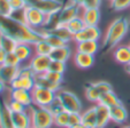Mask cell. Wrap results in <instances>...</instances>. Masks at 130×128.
I'll return each mask as SVG.
<instances>
[{"label":"cell","instance_id":"4dcf8cb0","mask_svg":"<svg viewBox=\"0 0 130 128\" xmlns=\"http://www.w3.org/2000/svg\"><path fill=\"white\" fill-rule=\"evenodd\" d=\"M101 95L103 94L97 89V87L93 85V82L86 86V88H85V97L88 98V101L98 103L99 99H100V97H101Z\"/></svg>","mask_w":130,"mask_h":128},{"label":"cell","instance_id":"603a6c76","mask_svg":"<svg viewBox=\"0 0 130 128\" xmlns=\"http://www.w3.org/2000/svg\"><path fill=\"white\" fill-rule=\"evenodd\" d=\"M13 121H14L15 128H30L31 127V118H30V113L27 110L22 112L13 113Z\"/></svg>","mask_w":130,"mask_h":128},{"label":"cell","instance_id":"836d02e7","mask_svg":"<svg viewBox=\"0 0 130 128\" xmlns=\"http://www.w3.org/2000/svg\"><path fill=\"white\" fill-rule=\"evenodd\" d=\"M44 74H45V77L50 80V81H52L53 84H55V85L61 86V84L63 82V73L54 72V71H50L48 70V71H46Z\"/></svg>","mask_w":130,"mask_h":128},{"label":"cell","instance_id":"277c9868","mask_svg":"<svg viewBox=\"0 0 130 128\" xmlns=\"http://www.w3.org/2000/svg\"><path fill=\"white\" fill-rule=\"evenodd\" d=\"M31 96L34 105L48 108L52 102L57 98V92L36 85L31 90Z\"/></svg>","mask_w":130,"mask_h":128},{"label":"cell","instance_id":"cb8c5ba5","mask_svg":"<svg viewBox=\"0 0 130 128\" xmlns=\"http://www.w3.org/2000/svg\"><path fill=\"white\" fill-rule=\"evenodd\" d=\"M82 125L86 128H97L96 106H92L82 113Z\"/></svg>","mask_w":130,"mask_h":128},{"label":"cell","instance_id":"ac0fdd59","mask_svg":"<svg viewBox=\"0 0 130 128\" xmlns=\"http://www.w3.org/2000/svg\"><path fill=\"white\" fill-rule=\"evenodd\" d=\"M109 114H110V121H113L115 123H123L128 119V111L123 106V104H119V105L110 108Z\"/></svg>","mask_w":130,"mask_h":128},{"label":"cell","instance_id":"484cf974","mask_svg":"<svg viewBox=\"0 0 130 128\" xmlns=\"http://www.w3.org/2000/svg\"><path fill=\"white\" fill-rule=\"evenodd\" d=\"M98 103L103 104V105L107 106V108H113L115 105H119V104H122L121 99L116 96V94L113 92V90H110V92H107L105 94L101 95L100 99H99Z\"/></svg>","mask_w":130,"mask_h":128},{"label":"cell","instance_id":"816d5d0a","mask_svg":"<svg viewBox=\"0 0 130 128\" xmlns=\"http://www.w3.org/2000/svg\"><path fill=\"white\" fill-rule=\"evenodd\" d=\"M30 128H34V127H30Z\"/></svg>","mask_w":130,"mask_h":128},{"label":"cell","instance_id":"f907efd6","mask_svg":"<svg viewBox=\"0 0 130 128\" xmlns=\"http://www.w3.org/2000/svg\"><path fill=\"white\" fill-rule=\"evenodd\" d=\"M122 128H130V125H127V126H124V127H122Z\"/></svg>","mask_w":130,"mask_h":128},{"label":"cell","instance_id":"f5cc1de1","mask_svg":"<svg viewBox=\"0 0 130 128\" xmlns=\"http://www.w3.org/2000/svg\"><path fill=\"white\" fill-rule=\"evenodd\" d=\"M129 47H130V44H129Z\"/></svg>","mask_w":130,"mask_h":128},{"label":"cell","instance_id":"3957f363","mask_svg":"<svg viewBox=\"0 0 130 128\" xmlns=\"http://www.w3.org/2000/svg\"><path fill=\"white\" fill-rule=\"evenodd\" d=\"M31 118V127L34 128H52L54 126V114L48 108L34 105L29 108Z\"/></svg>","mask_w":130,"mask_h":128},{"label":"cell","instance_id":"d6986e66","mask_svg":"<svg viewBox=\"0 0 130 128\" xmlns=\"http://www.w3.org/2000/svg\"><path fill=\"white\" fill-rule=\"evenodd\" d=\"M48 31L51 32V33L55 34L57 37H59V38H61L63 41H66L67 44H68L69 41L74 40V33L68 29L67 24H61V23H59V24L55 25L54 28L48 29Z\"/></svg>","mask_w":130,"mask_h":128},{"label":"cell","instance_id":"83f0119b","mask_svg":"<svg viewBox=\"0 0 130 128\" xmlns=\"http://www.w3.org/2000/svg\"><path fill=\"white\" fill-rule=\"evenodd\" d=\"M34 50H35V54L37 55H46V56H50L53 50V47L47 42L45 39H40L38 40L37 42L34 44Z\"/></svg>","mask_w":130,"mask_h":128},{"label":"cell","instance_id":"44dd1931","mask_svg":"<svg viewBox=\"0 0 130 128\" xmlns=\"http://www.w3.org/2000/svg\"><path fill=\"white\" fill-rule=\"evenodd\" d=\"M99 42L97 40H86L76 44V52H82L90 55H96L99 50Z\"/></svg>","mask_w":130,"mask_h":128},{"label":"cell","instance_id":"60d3db41","mask_svg":"<svg viewBox=\"0 0 130 128\" xmlns=\"http://www.w3.org/2000/svg\"><path fill=\"white\" fill-rule=\"evenodd\" d=\"M93 85L96 86L97 89H98L101 94H105V93H107V92L113 90L112 89V85H110L109 82H107V81H103V80H101V81L93 82Z\"/></svg>","mask_w":130,"mask_h":128},{"label":"cell","instance_id":"d4e9b609","mask_svg":"<svg viewBox=\"0 0 130 128\" xmlns=\"http://www.w3.org/2000/svg\"><path fill=\"white\" fill-rule=\"evenodd\" d=\"M71 56V49L68 45L64 46L58 47V48H53L50 57L52 60H57V61H62V62H67Z\"/></svg>","mask_w":130,"mask_h":128},{"label":"cell","instance_id":"f546056e","mask_svg":"<svg viewBox=\"0 0 130 128\" xmlns=\"http://www.w3.org/2000/svg\"><path fill=\"white\" fill-rule=\"evenodd\" d=\"M35 82H36L37 86L48 88V89H52V90H54V92H58V90L61 88V86L55 85L52 81H50V80L45 77V74H37L36 77H35Z\"/></svg>","mask_w":130,"mask_h":128},{"label":"cell","instance_id":"e575fe53","mask_svg":"<svg viewBox=\"0 0 130 128\" xmlns=\"http://www.w3.org/2000/svg\"><path fill=\"white\" fill-rule=\"evenodd\" d=\"M110 7L115 12H122L130 7V0H110Z\"/></svg>","mask_w":130,"mask_h":128},{"label":"cell","instance_id":"ba28073f","mask_svg":"<svg viewBox=\"0 0 130 128\" xmlns=\"http://www.w3.org/2000/svg\"><path fill=\"white\" fill-rule=\"evenodd\" d=\"M52 58L46 55H37L35 54L29 62V66L35 74H44L46 71H48L50 64H51Z\"/></svg>","mask_w":130,"mask_h":128},{"label":"cell","instance_id":"7c38bea8","mask_svg":"<svg viewBox=\"0 0 130 128\" xmlns=\"http://www.w3.org/2000/svg\"><path fill=\"white\" fill-rule=\"evenodd\" d=\"M10 99H14L22 103L23 105H25L27 108H30L31 105H34L32 103V96L31 92L27 89H21V88H12L10 90Z\"/></svg>","mask_w":130,"mask_h":128},{"label":"cell","instance_id":"30bf717a","mask_svg":"<svg viewBox=\"0 0 130 128\" xmlns=\"http://www.w3.org/2000/svg\"><path fill=\"white\" fill-rule=\"evenodd\" d=\"M79 9H82L81 6L76 5L74 3H70V1L68 4H66V5H63V7L59 12V23L67 24L73 18L79 16Z\"/></svg>","mask_w":130,"mask_h":128},{"label":"cell","instance_id":"9a60e30c","mask_svg":"<svg viewBox=\"0 0 130 128\" xmlns=\"http://www.w3.org/2000/svg\"><path fill=\"white\" fill-rule=\"evenodd\" d=\"M94 55H90V54L86 53H82V52H76L75 55H74V63L75 65L79 69H90L91 66L93 65L94 63Z\"/></svg>","mask_w":130,"mask_h":128},{"label":"cell","instance_id":"7bdbcfd3","mask_svg":"<svg viewBox=\"0 0 130 128\" xmlns=\"http://www.w3.org/2000/svg\"><path fill=\"white\" fill-rule=\"evenodd\" d=\"M9 3L13 10H21L27 7V1L25 0H9Z\"/></svg>","mask_w":130,"mask_h":128},{"label":"cell","instance_id":"c3c4849f","mask_svg":"<svg viewBox=\"0 0 130 128\" xmlns=\"http://www.w3.org/2000/svg\"><path fill=\"white\" fill-rule=\"evenodd\" d=\"M69 128H86V127L83 126L82 123H79V125H76V126H71V127H69Z\"/></svg>","mask_w":130,"mask_h":128},{"label":"cell","instance_id":"7dc6e473","mask_svg":"<svg viewBox=\"0 0 130 128\" xmlns=\"http://www.w3.org/2000/svg\"><path fill=\"white\" fill-rule=\"evenodd\" d=\"M70 3H74V4H76V5L81 6L82 7V4H83V0H69Z\"/></svg>","mask_w":130,"mask_h":128},{"label":"cell","instance_id":"7a4b0ae2","mask_svg":"<svg viewBox=\"0 0 130 128\" xmlns=\"http://www.w3.org/2000/svg\"><path fill=\"white\" fill-rule=\"evenodd\" d=\"M129 22L125 17H118L109 24L105 36H104L103 46L106 48H114L120 41L123 40L129 31Z\"/></svg>","mask_w":130,"mask_h":128},{"label":"cell","instance_id":"9c48e42d","mask_svg":"<svg viewBox=\"0 0 130 128\" xmlns=\"http://www.w3.org/2000/svg\"><path fill=\"white\" fill-rule=\"evenodd\" d=\"M101 38V31L98 28V25H85L82 31L77 32L76 34H74V41L75 42H81V41L86 40H97Z\"/></svg>","mask_w":130,"mask_h":128},{"label":"cell","instance_id":"1f68e13d","mask_svg":"<svg viewBox=\"0 0 130 128\" xmlns=\"http://www.w3.org/2000/svg\"><path fill=\"white\" fill-rule=\"evenodd\" d=\"M69 111H62L54 116V125L59 128H68L69 126Z\"/></svg>","mask_w":130,"mask_h":128},{"label":"cell","instance_id":"f1b7e54d","mask_svg":"<svg viewBox=\"0 0 130 128\" xmlns=\"http://www.w3.org/2000/svg\"><path fill=\"white\" fill-rule=\"evenodd\" d=\"M17 44H19V42H17L14 38L7 36V34L0 33V48H3L6 53L14 52Z\"/></svg>","mask_w":130,"mask_h":128},{"label":"cell","instance_id":"ffe728a7","mask_svg":"<svg viewBox=\"0 0 130 128\" xmlns=\"http://www.w3.org/2000/svg\"><path fill=\"white\" fill-rule=\"evenodd\" d=\"M35 86H36L35 78L23 77V75H17L10 84V88H21V89L30 90V92Z\"/></svg>","mask_w":130,"mask_h":128},{"label":"cell","instance_id":"4316f807","mask_svg":"<svg viewBox=\"0 0 130 128\" xmlns=\"http://www.w3.org/2000/svg\"><path fill=\"white\" fill-rule=\"evenodd\" d=\"M42 36H43V39H45V40H46L53 48H58V47H61V46L67 45L66 41H63L61 38L57 37L55 34L51 33V32L46 29L42 30Z\"/></svg>","mask_w":130,"mask_h":128},{"label":"cell","instance_id":"74e56055","mask_svg":"<svg viewBox=\"0 0 130 128\" xmlns=\"http://www.w3.org/2000/svg\"><path fill=\"white\" fill-rule=\"evenodd\" d=\"M21 61L20 58L17 57V55L14 53V52H10V53H7L6 55V60H5V64H8V65L12 66H21Z\"/></svg>","mask_w":130,"mask_h":128},{"label":"cell","instance_id":"8d00e7d4","mask_svg":"<svg viewBox=\"0 0 130 128\" xmlns=\"http://www.w3.org/2000/svg\"><path fill=\"white\" fill-rule=\"evenodd\" d=\"M13 13L9 0H0V16H10Z\"/></svg>","mask_w":130,"mask_h":128},{"label":"cell","instance_id":"5bb4252c","mask_svg":"<svg viewBox=\"0 0 130 128\" xmlns=\"http://www.w3.org/2000/svg\"><path fill=\"white\" fill-rule=\"evenodd\" d=\"M96 113H97V128H105L110 121L109 108L97 103L96 105Z\"/></svg>","mask_w":130,"mask_h":128},{"label":"cell","instance_id":"db71d44e","mask_svg":"<svg viewBox=\"0 0 130 128\" xmlns=\"http://www.w3.org/2000/svg\"><path fill=\"white\" fill-rule=\"evenodd\" d=\"M109 1H110V0H109Z\"/></svg>","mask_w":130,"mask_h":128},{"label":"cell","instance_id":"e0dca14e","mask_svg":"<svg viewBox=\"0 0 130 128\" xmlns=\"http://www.w3.org/2000/svg\"><path fill=\"white\" fill-rule=\"evenodd\" d=\"M81 16L85 25H98L101 14L99 8H83Z\"/></svg>","mask_w":130,"mask_h":128},{"label":"cell","instance_id":"ab89813d","mask_svg":"<svg viewBox=\"0 0 130 128\" xmlns=\"http://www.w3.org/2000/svg\"><path fill=\"white\" fill-rule=\"evenodd\" d=\"M82 123V113L81 112H70L69 113V127L71 126H76Z\"/></svg>","mask_w":130,"mask_h":128},{"label":"cell","instance_id":"8992f818","mask_svg":"<svg viewBox=\"0 0 130 128\" xmlns=\"http://www.w3.org/2000/svg\"><path fill=\"white\" fill-rule=\"evenodd\" d=\"M24 19L25 23L29 25L30 28L35 30L45 28V23H46V14L43 13L40 9L34 6H28L24 8Z\"/></svg>","mask_w":130,"mask_h":128},{"label":"cell","instance_id":"bcb514c9","mask_svg":"<svg viewBox=\"0 0 130 128\" xmlns=\"http://www.w3.org/2000/svg\"><path fill=\"white\" fill-rule=\"evenodd\" d=\"M5 88H6V84L4 81H1V80H0V94H1V93H4Z\"/></svg>","mask_w":130,"mask_h":128},{"label":"cell","instance_id":"f35d334b","mask_svg":"<svg viewBox=\"0 0 130 128\" xmlns=\"http://www.w3.org/2000/svg\"><path fill=\"white\" fill-rule=\"evenodd\" d=\"M8 108L9 110L12 111V113H16V112H22V111H25L27 106L23 105L22 103L17 101H14V99H10V102H8Z\"/></svg>","mask_w":130,"mask_h":128},{"label":"cell","instance_id":"4fadbf2b","mask_svg":"<svg viewBox=\"0 0 130 128\" xmlns=\"http://www.w3.org/2000/svg\"><path fill=\"white\" fill-rule=\"evenodd\" d=\"M19 71L20 66H12L4 63L0 65V80L6 85H10L13 80L19 75Z\"/></svg>","mask_w":130,"mask_h":128},{"label":"cell","instance_id":"5b68a950","mask_svg":"<svg viewBox=\"0 0 130 128\" xmlns=\"http://www.w3.org/2000/svg\"><path fill=\"white\" fill-rule=\"evenodd\" d=\"M57 98L61 102L64 110L69 112H81L82 111V103L81 99L77 97L76 94H74L70 90L61 89L60 88L57 92Z\"/></svg>","mask_w":130,"mask_h":128},{"label":"cell","instance_id":"8fae6325","mask_svg":"<svg viewBox=\"0 0 130 128\" xmlns=\"http://www.w3.org/2000/svg\"><path fill=\"white\" fill-rule=\"evenodd\" d=\"M0 128H15L13 113L5 101L0 99Z\"/></svg>","mask_w":130,"mask_h":128},{"label":"cell","instance_id":"681fc988","mask_svg":"<svg viewBox=\"0 0 130 128\" xmlns=\"http://www.w3.org/2000/svg\"><path fill=\"white\" fill-rule=\"evenodd\" d=\"M125 70H127V72L130 74V63L128 64V65H125Z\"/></svg>","mask_w":130,"mask_h":128},{"label":"cell","instance_id":"f6af8a7d","mask_svg":"<svg viewBox=\"0 0 130 128\" xmlns=\"http://www.w3.org/2000/svg\"><path fill=\"white\" fill-rule=\"evenodd\" d=\"M6 55H7V53H6V52L4 50L3 48H0V65H1V64H4V63H5V60H6Z\"/></svg>","mask_w":130,"mask_h":128},{"label":"cell","instance_id":"6da1fadb","mask_svg":"<svg viewBox=\"0 0 130 128\" xmlns=\"http://www.w3.org/2000/svg\"><path fill=\"white\" fill-rule=\"evenodd\" d=\"M0 33L12 37L17 42L31 45L43 38L42 31L32 29L25 22H21L12 16H0Z\"/></svg>","mask_w":130,"mask_h":128},{"label":"cell","instance_id":"7402d4cb","mask_svg":"<svg viewBox=\"0 0 130 128\" xmlns=\"http://www.w3.org/2000/svg\"><path fill=\"white\" fill-rule=\"evenodd\" d=\"M114 60L122 65H128L130 63V47L129 46H116L113 53Z\"/></svg>","mask_w":130,"mask_h":128},{"label":"cell","instance_id":"2e32d148","mask_svg":"<svg viewBox=\"0 0 130 128\" xmlns=\"http://www.w3.org/2000/svg\"><path fill=\"white\" fill-rule=\"evenodd\" d=\"M14 53L17 55V57L20 58L21 62H25L28 60H31L34 56V45L28 44V42H19L15 47Z\"/></svg>","mask_w":130,"mask_h":128},{"label":"cell","instance_id":"52a82bcc","mask_svg":"<svg viewBox=\"0 0 130 128\" xmlns=\"http://www.w3.org/2000/svg\"><path fill=\"white\" fill-rule=\"evenodd\" d=\"M28 6H34L46 15L55 14L61 10L63 4L60 0H25Z\"/></svg>","mask_w":130,"mask_h":128},{"label":"cell","instance_id":"d590c367","mask_svg":"<svg viewBox=\"0 0 130 128\" xmlns=\"http://www.w3.org/2000/svg\"><path fill=\"white\" fill-rule=\"evenodd\" d=\"M48 70L50 71H54V72H59V73H64V71H66V62L52 60L51 64H50Z\"/></svg>","mask_w":130,"mask_h":128},{"label":"cell","instance_id":"d6a6232c","mask_svg":"<svg viewBox=\"0 0 130 128\" xmlns=\"http://www.w3.org/2000/svg\"><path fill=\"white\" fill-rule=\"evenodd\" d=\"M67 27H68V29L70 30L74 34H76L77 32L82 31V30L85 28V23H84L82 16H77L71 19L70 22L67 23Z\"/></svg>","mask_w":130,"mask_h":128},{"label":"cell","instance_id":"ee69618b","mask_svg":"<svg viewBox=\"0 0 130 128\" xmlns=\"http://www.w3.org/2000/svg\"><path fill=\"white\" fill-rule=\"evenodd\" d=\"M101 5V0H83L82 9L83 8H99Z\"/></svg>","mask_w":130,"mask_h":128},{"label":"cell","instance_id":"b9f144b4","mask_svg":"<svg viewBox=\"0 0 130 128\" xmlns=\"http://www.w3.org/2000/svg\"><path fill=\"white\" fill-rule=\"evenodd\" d=\"M48 109L51 110V112L54 114V116H55V114H58V113H60V112H62V111H64L63 105H62L61 102H60L58 98H55L53 102H52L51 105L48 106Z\"/></svg>","mask_w":130,"mask_h":128}]
</instances>
